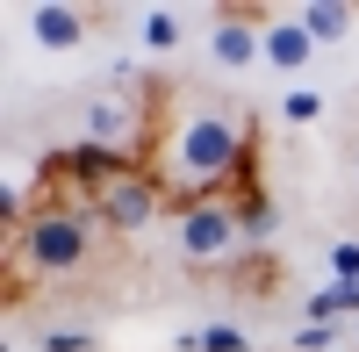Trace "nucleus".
Segmentation results:
<instances>
[{"label":"nucleus","instance_id":"obj_1","mask_svg":"<svg viewBox=\"0 0 359 352\" xmlns=\"http://www.w3.org/2000/svg\"><path fill=\"white\" fill-rule=\"evenodd\" d=\"M259 123L245 108H208V101H187V108H165V130L151 144V165L158 172V187H165V216L180 209H194V201L208 194H230V180L245 172V158L259 151Z\"/></svg>","mask_w":359,"mask_h":352},{"label":"nucleus","instance_id":"obj_2","mask_svg":"<svg viewBox=\"0 0 359 352\" xmlns=\"http://www.w3.org/2000/svg\"><path fill=\"white\" fill-rule=\"evenodd\" d=\"M101 238L108 230H101L94 209H36L8 238V302L29 295V280H65L79 266H94Z\"/></svg>","mask_w":359,"mask_h":352},{"label":"nucleus","instance_id":"obj_3","mask_svg":"<svg viewBox=\"0 0 359 352\" xmlns=\"http://www.w3.org/2000/svg\"><path fill=\"white\" fill-rule=\"evenodd\" d=\"M172 223H180V259H187V266H223L230 273L237 259H245V223H237L230 194H208L194 209H180Z\"/></svg>","mask_w":359,"mask_h":352},{"label":"nucleus","instance_id":"obj_4","mask_svg":"<svg viewBox=\"0 0 359 352\" xmlns=\"http://www.w3.org/2000/svg\"><path fill=\"white\" fill-rule=\"evenodd\" d=\"M94 216L108 238H137V230H151L165 216V187H158V172L151 165H123L108 187H94Z\"/></svg>","mask_w":359,"mask_h":352},{"label":"nucleus","instance_id":"obj_5","mask_svg":"<svg viewBox=\"0 0 359 352\" xmlns=\"http://www.w3.org/2000/svg\"><path fill=\"white\" fill-rule=\"evenodd\" d=\"M29 29H36L43 50H79L86 36L101 29V8H72V0H43L36 15H29Z\"/></svg>","mask_w":359,"mask_h":352},{"label":"nucleus","instance_id":"obj_6","mask_svg":"<svg viewBox=\"0 0 359 352\" xmlns=\"http://www.w3.org/2000/svg\"><path fill=\"white\" fill-rule=\"evenodd\" d=\"M309 57H316V36L302 29V15H273L266 22V65L273 72H302Z\"/></svg>","mask_w":359,"mask_h":352},{"label":"nucleus","instance_id":"obj_7","mask_svg":"<svg viewBox=\"0 0 359 352\" xmlns=\"http://www.w3.org/2000/svg\"><path fill=\"white\" fill-rule=\"evenodd\" d=\"M302 29H309L316 43H345V36H352V8H345V0H309V8H302Z\"/></svg>","mask_w":359,"mask_h":352},{"label":"nucleus","instance_id":"obj_8","mask_svg":"<svg viewBox=\"0 0 359 352\" xmlns=\"http://www.w3.org/2000/svg\"><path fill=\"white\" fill-rule=\"evenodd\" d=\"M180 352H252V338L237 324H208V331H187L180 338Z\"/></svg>","mask_w":359,"mask_h":352},{"label":"nucleus","instance_id":"obj_9","mask_svg":"<svg viewBox=\"0 0 359 352\" xmlns=\"http://www.w3.org/2000/svg\"><path fill=\"white\" fill-rule=\"evenodd\" d=\"M137 29H144V43H151V50H172V43H180V29H187V22H180L172 8H151V15H144Z\"/></svg>","mask_w":359,"mask_h":352},{"label":"nucleus","instance_id":"obj_10","mask_svg":"<svg viewBox=\"0 0 359 352\" xmlns=\"http://www.w3.org/2000/svg\"><path fill=\"white\" fill-rule=\"evenodd\" d=\"M323 115V94H287L280 101V123H316Z\"/></svg>","mask_w":359,"mask_h":352},{"label":"nucleus","instance_id":"obj_11","mask_svg":"<svg viewBox=\"0 0 359 352\" xmlns=\"http://www.w3.org/2000/svg\"><path fill=\"white\" fill-rule=\"evenodd\" d=\"M331 345H338L331 324H302V331H294V352H331Z\"/></svg>","mask_w":359,"mask_h":352},{"label":"nucleus","instance_id":"obj_12","mask_svg":"<svg viewBox=\"0 0 359 352\" xmlns=\"http://www.w3.org/2000/svg\"><path fill=\"white\" fill-rule=\"evenodd\" d=\"M43 352H94L86 331H43Z\"/></svg>","mask_w":359,"mask_h":352},{"label":"nucleus","instance_id":"obj_13","mask_svg":"<svg viewBox=\"0 0 359 352\" xmlns=\"http://www.w3.org/2000/svg\"><path fill=\"white\" fill-rule=\"evenodd\" d=\"M331 273L338 280H359V245H331Z\"/></svg>","mask_w":359,"mask_h":352}]
</instances>
